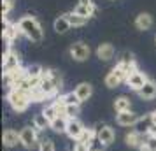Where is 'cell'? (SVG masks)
<instances>
[{"label": "cell", "instance_id": "17", "mask_svg": "<svg viewBox=\"0 0 156 151\" xmlns=\"http://www.w3.org/2000/svg\"><path fill=\"white\" fill-rule=\"evenodd\" d=\"M74 92H76V95L79 97V100H81V102H86V100H88V99L93 95V86L90 84V83H79Z\"/></svg>", "mask_w": 156, "mask_h": 151}, {"label": "cell", "instance_id": "14", "mask_svg": "<svg viewBox=\"0 0 156 151\" xmlns=\"http://www.w3.org/2000/svg\"><path fill=\"white\" fill-rule=\"evenodd\" d=\"M151 127H153V116H151V113H149V114H144V116H140V118L137 120L133 130H137V132H140V134H146V135H147V132H149Z\"/></svg>", "mask_w": 156, "mask_h": 151}, {"label": "cell", "instance_id": "36", "mask_svg": "<svg viewBox=\"0 0 156 151\" xmlns=\"http://www.w3.org/2000/svg\"><path fill=\"white\" fill-rule=\"evenodd\" d=\"M147 137H156V125L153 123V127L149 128V132H147Z\"/></svg>", "mask_w": 156, "mask_h": 151}, {"label": "cell", "instance_id": "23", "mask_svg": "<svg viewBox=\"0 0 156 151\" xmlns=\"http://www.w3.org/2000/svg\"><path fill=\"white\" fill-rule=\"evenodd\" d=\"M34 128H35L37 132H42V130H46V128H51V121L42 114V113H41V114H35L34 116Z\"/></svg>", "mask_w": 156, "mask_h": 151}, {"label": "cell", "instance_id": "9", "mask_svg": "<svg viewBox=\"0 0 156 151\" xmlns=\"http://www.w3.org/2000/svg\"><path fill=\"white\" fill-rule=\"evenodd\" d=\"M118 67H121L123 70L126 72L128 76L132 74L133 70H137V63H135V58H133V55L130 53V51H125V53H121V56H119V60H118Z\"/></svg>", "mask_w": 156, "mask_h": 151}, {"label": "cell", "instance_id": "27", "mask_svg": "<svg viewBox=\"0 0 156 151\" xmlns=\"http://www.w3.org/2000/svg\"><path fill=\"white\" fill-rule=\"evenodd\" d=\"M46 99H48V95L42 92L41 86H34L30 90V100L32 102H44Z\"/></svg>", "mask_w": 156, "mask_h": 151}, {"label": "cell", "instance_id": "6", "mask_svg": "<svg viewBox=\"0 0 156 151\" xmlns=\"http://www.w3.org/2000/svg\"><path fill=\"white\" fill-rule=\"evenodd\" d=\"M95 132H97V139H98V142L102 146H111L114 142V139H116V134L109 125H97Z\"/></svg>", "mask_w": 156, "mask_h": 151}, {"label": "cell", "instance_id": "2", "mask_svg": "<svg viewBox=\"0 0 156 151\" xmlns=\"http://www.w3.org/2000/svg\"><path fill=\"white\" fill-rule=\"evenodd\" d=\"M7 102L9 106L14 109L16 113H23L27 111L30 106V93L28 92H23L20 88H9L7 92Z\"/></svg>", "mask_w": 156, "mask_h": 151}, {"label": "cell", "instance_id": "7", "mask_svg": "<svg viewBox=\"0 0 156 151\" xmlns=\"http://www.w3.org/2000/svg\"><path fill=\"white\" fill-rule=\"evenodd\" d=\"M147 81H149V79H147V76H146L144 72H140L139 69H137V70H133L132 74H130V76H128L126 84L132 88L133 92H137V93H139L142 88H144V84H146Z\"/></svg>", "mask_w": 156, "mask_h": 151}, {"label": "cell", "instance_id": "16", "mask_svg": "<svg viewBox=\"0 0 156 151\" xmlns=\"http://www.w3.org/2000/svg\"><path fill=\"white\" fill-rule=\"evenodd\" d=\"M139 97H140L142 100H153V99H156V83L154 81L149 79L144 84V88L139 92Z\"/></svg>", "mask_w": 156, "mask_h": 151}, {"label": "cell", "instance_id": "1", "mask_svg": "<svg viewBox=\"0 0 156 151\" xmlns=\"http://www.w3.org/2000/svg\"><path fill=\"white\" fill-rule=\"evenodd\" d=\"M18 27H20V30H21V34L28 41H32V42H42L44 39V30L42 27H41V23L37 21V18H34V16H23L21 20L18 21Z\"/></svg>", "mask_w": 156, "mask_h": 151}, {"label": "cell", "instance_id": "31", "mask_svg": "<svg viewBox=\"0 0 156 151\" xmlns=\"http://www.w3.org/2000/svg\"><path fill=\"white\" fill-rule=\"evenodd\" d=\"M39 151H56L55 148V142L51 141V139H41V142H39Z\"/></svg>", "mask_w": 156, "mask_h": 151}, {"label": "cell", "instance_id": "28", "mask_svg": "<svg viewBox=\"0 0 156 151\" xmlns=\"http://www.w3.org/2000/svg\"><path fill=\"white\" fill-rule=\"evenodd\" d=\"M121 83H123V79H121L119 76H118L116 72H112V70L105 76V86L107 88H116V86H119Z\"/></svg>", "mask_w": 156, "mask_h": 151}, {"label": "cell", "instance_id": "30", "mask_svg": "<svg viewBox=\"0 0 156 151\" xmlns=\"http://www.w3.org/2000/svg\"><path fill=\"white\" fill-rule=\"evenodd\" d=\"M62 100L65 102V106H81V100L76 95V92H69V93L62 95Z\"/></svg>", "mask_w": 156, "mask_h": 151}, {"label": "cell", "instance_id": "39", "mask_svg": "<svg viewBox=\"0 0 156 151\" xmlns=\"http://www.w3.org/2000/svg\"><path fill=\"white\" fill-rule=\"evenodd\" d=\"M154 41H156V37H154Z\"/></svg>", "mask_w": 156, "mask_h": 151}, {"label": "cell", "instance_id": "18", "mask_svg": "<svg viewBox=\"0 0 156 151\" xmlns=\"http://www.w3.org/2000/svg\"><path fill=\"white\" fill-rule=\"evenodd\" d=\"M74 13L88 20V18H91V16L97 13V7L93 5V2H90V4H77L76 9H74Z\"/></svg>", "mask_w": 156, "mask_h": 151}, {"label": "cell", "instance_id": "22", "mask_svg": "<svg viewBox=\"0 0 156 151\" xmlns=\"http://www.w3.org/2000/svg\"><path fill=\"white\" fill-rule=\"evenodd\" d=\"M132 107V100L125 97V95H121L118 97L116 100H114V109H116V113H125V111H130Z\"/></svg>", "mask_w": 156, "mask_h": 151}, {"label": "cell", "instance_id": "20", "mask_svg": "<svg viewBox=\"0 0 156 151\" xmlns=\"http://www.w3.org/2000/svg\"><path fill=\"white\" fill-rule=\"evenodd\" d=\"M39 86L42 88V92L46 95H48V99H51V97H55V95L58 93V88L53 84V81L48 77V76H44L42 74V77H41V84Z\"/></svg>", "mask_w": 156, "mask_h": 151}, {"label": "cell", "instance_id": "19", "mask_svg": "<svg viewBox=\"0 0 156 151\" xmlns=\"http://www.w3.org/2000/svg\"><path fill=\"white\" fill-rule=\"evenodd\" d=\"M135 27L139 30H149L153 27V16L149 13H140L135 18Z\"/></svg>", "mask_w": 156, "mask_h": 151}, {"label": "cell", "instance_id": "3", "mask_svg": "<svg viewBox=\"0 0 156 151\" xmlns=\"http://www.w3.org/2000/svg\"><path fill=\"white\" fill-rule=\"evenodd\" d=\"M20 142H21L23 148L34 149V148L37 146V142H41L39 132H37L34 127H25V128H21L20 130Z\"/></svg>", "mask_w": 156, "mask_h": 151}, {"label": "cell", "instance_id": "10", "mask_svg": "<svg viewBox=\"0 0 156 151\" xmlns=\"http://www.w3.org/2000/svg\"><path fill=\"white\" fill-rule=\"evenodd\" d=\"M146 141H147V135L137 132V130H132V132H128L126 135H125V142H126L130 148H137V149H140Z\"/></svg>", "mask_w": 156, "mask_h": 151}, {"label": "cell", "instance_id": "5", "mask_svg": "<svg viewBox=\"0 0 156 151\" xmlns=\"http://www.w3.org/2000/svg\"><path fill=\"white\" fill-rule=\"evenodd\" d=\"M21 67V60H20V55L16 53V51H9L5 55H2V70L4 74H7V72H12L16 69H20Z\"/></svg>", "mask_w": 156, "mask_h": 151}, {"label": "cell", "instance_id": "33", "mask_svg": "<svg viewBox=\"0 0 156 151\" xmlns=\"http://www.w3.org/2000/svg\"><path fill=\"white\" fill-rule=\"evenodd\" d=\"M79 106H67L65 107V116L69 118V120H72V118H77V114H79Z\"/></svg>", "mask_w": 156, "mask_h": 151}, {"label": "cell", "instance_id": "38", "mask_svg": "<svg viewBox=\"0 0 156 151\" xmlns=\"http://www.w3.org/2000/svg\"><path fill=\"white\" fill-rule=\"evenodd\" d=\"M91 0H79V4H90Z\"/></svg>", "mask_w": 156, "mask_h": 151}, {"label": "cell", "instance_id": "4", "mask_svg": "<svg viewBox=\"0 0 156 151\" xmlns=\"http://www.w3.org/2000/svg\"><path fill=\"white\" fill-rule=\"evenodd\" d=\"M69 55H70L72 60H76V62H86L90 55H91V49H90V46L84 42H74L70 46V49H69Z\"/></svg>", "mask_w": 156, "mask_h": 151}, {"label": "cell", "instance_id": "13", "mask_svg": "<svg viewBox=\"0 0 156 151\" xmlns=\"http://www.w3.org/2000/svg\"><path fill=\"white\" fill-rule=\"evenodd\" d=\"M114 46L112 44H109V42H104V44H100L98 48H97V56L102 60V62H109V60H112L114 58Z\"/></svg>", "mask_w": 156, "mask_h": 151}, {"label": "cell", "instance_id": "25", "mask_svg": "<svg viewBox=\"0 0 156 151\" xmlns=\"http://www.w3.org/2000/svg\"><path fill=\"white\" fill-rule=\"evenodd\" d=\"M27 74H28L30 79H39L41 81V77H42V74H44L42 65H39V63L28 65V67H27Z\"/></svg>", "mask_w": 156, "mask_h": 151}, {"label": "cell", "instance_id": "8", "mask_svg": "<svg viewBox=\"0 0 156 151\" xmlns=\"http://www.w3.org/2000/svg\"><path fill=\"white\" fill-rule=\"evenodd\" d=\"M84 125L79 121L77 118H72V120H69V123H67V135L70 137L72 141H77V139H81V135L84 134Z\"/></svg>", "mask_w": 156, "mask_h": 151}, {"label": "cell", "instance_id": "15", "mask_svg": "<svg viewBox=\"0 0 156 151\" xmlns=\"http://www.w3.org/2000/svg\"><path fill=\"white\" fill-rule=\"evenodd\" d=\"M2 141H4V146H7V148H14L18 144H21L20 142V132H16V130H12V128H7L4 132Z\"/></svg>", "mask_w": 156, "mask_h": 151}, {"label": "cell", "instance_id": "29", "mask_svg": "<svg viewBox=\"0 0 156 151\" xmlns=\"http://www.w3.org/2000/svg\"><path fill=\"white\" fill-rule=\"evenodd\" d=\"M42 114L49 120V121H55L58 116H60V113H58V107L55 106V102L53 104H49V106H46V107L42 109Z\"/></svg>", "mask_w": 156, "mask_h": 151}, {"label": "cell", "instance_id": "24", "mask_svg": "<svg viewBox=\"0 0 156 151\" xmlns=\"http://www.w3.org/2000/svg\"><path fill=\"white\" fill-rule=\"evenodd\" d=\"M67 123H69V118L58 116L55 121H51V128L55 130L56 134H65V132H67Z\"/></svg>", "mask_w": 156, "mask_h": 151}, {"label": "cell", "instance_id": "21", "mask_svg": "<svg viewBox=\"0 0 156 151\" xmlns=\"http://www.w3.org/2000/svg\"><path fill=\"white\" fill-rule=\"evenodd\" d=\"M53 27H55V32H56V34H67V32L72 28V25L69 23V20H67L65 14L58 16L56 20H55V25H53Z\"/></svg>", "mask_w": 156, "mask_h": 151}, {"label": "cell", "instance_id": "26", "mask_svg": "<svg viewBox=\"0 0 156 151\" xmlns=\"http://www.w3.org/2000/svg\"><path fill=\"white\" fill-rule=\"evenodd\" d=\"M65 16H67V20H69V23H70V25L74 27V28H77V27H83V25H86V21H88L86 18H83V16L76 14L74 11H72V13H67Z\"/></svg>", "mask_w": 156, "mask_h": 151}, {"label": "cell", "instance_id": "32", "mask_svg": "<svg viewBox=\"0 0 156 151\" xmlns=\"http://www.w3.org/2000/svg\"><path fill=\"white\" fill-rule=\"evenodd\" d=\"M140 151H156V137H147V141L144 142Z\"/></svg>", "mask_w": 156, "mask_h": 151}, {"label": "cell", "instance_id": "12", "mask_svg": "<svg viewBox=\"0 0 156 151\" xmlns=\"http://www.w3.org/2000/svg\"><path fill=\"white\" fill-rule=\"evenodd\" d=\"M20 35H23L21 34V30H20V27H18V23H9L5 28H2V39L4 41H7L9 44H12L18 39Z\"/></svg>", "mask_w": 156, "mask_h": 151}, {"label": "cell", "instance_id": "35", "mask_svg": "<svg viewBox=\"0 0 156 151\" xmlns=\"http://www.w3.org/2000/svg\"><path fill=\"white\" fill-rule=\"evenodd\" d=\"M72 151H90V148H88L86 144H83L81 141H76V142H74V149Z\"/></svg>", "mask_w": 156, "mask_h": 151}, {"label": "cell", "instance_id": "34", "mask_svg": "<svg viewBox=\"0 0 156 151\" xmlns=\"http://www.w3.org/2000/svg\"><path fill=\"white\" fill-rule=\"evenodd\" d=\"M14 7V0H2V18H7L9 11Z\"/></svg>", "mask_w": 156, "mask_h": 151}, {"label": "cell", "instance_id": "11", "mask_svg": "<svg viewBox=\"0 0 156 151\" xmlns=\"http://www.w3.org/2000/svg\"><path fill=\"white\" fill-rule=\"evenodd\" d=\"M140 116L132 113V111H125V113H118L116 114V123L119 127H135V123Z\"/></svg>", "mask_w": 156, "mask_h": 151}, {"label": "cell", "instance_id": "37", "mask_svg": "<svg viewBox=\"0 0 156 151\" xmlns=\"http://www.w3.org/2000/svg\"><path fill=\"white\" fill-rule=\"evenodd\" d=\"M151 116H153V123H154V125H156V109H154V111H153V113H151Z\"/></svg>", "mask_w": 156, "mask_h": 151}]
</instances>
